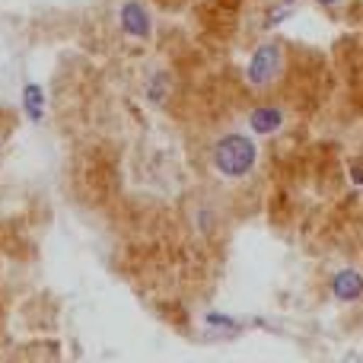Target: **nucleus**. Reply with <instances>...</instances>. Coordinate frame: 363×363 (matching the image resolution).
<instances>
[{
  "label": "nucleus",
  "instance_id": "1",
  "mask_svg": "<svg viewBox=\"0 0 363 363\" xmlns=\"http://www.w3.org/2000/svg\"><path fill=\"white\" fill-rule=\"evenodd\" d=\"M211 160H213V169L223 179H242L255 166L258 150L252 144V138H245V134H226V138H220L213 144Z\"/></svg>",
  "mask_w": 363,
  "mask_h": 363
},
{
  "label": "nucleus",
  "instance_id": "2",
  "mask_svg": "<svg viewBox=\"0 0 363 363\" xmlns=\"http://www.w3.org/2000/svg\"><path fill=\"white\" fill-rule=\"evenodd\" d=\"M281 74V45L277 42H264L255 48L249 67H245V80L255 89H268L274 83V77Z\"/></svg>",
  "mask_w": 363,
  "mask_h": 363
},
{
  "label": "nucleus",
  "instance_id": "3",
  "mask_svg": "<svg viewBox=\"0 0 363 363\" xmlns=\"http://www.w3.org/2000/svg\"><path fill=\"white\" fill-rule=\"evenodd\" d=\"M118 19H121V29H125L128 35H134V38H150L153 23H150V13H147L144 4H138V0H128V4L121 6Z\"/></svg>",
  "mask_w": 363,
  "mask_h": 363
},
{
  "label": "nucleus",
  "instance_id": "4",
  "mask_svg": "<svg viewBox=\"0 0 363 363\" xmlns=\"http://www.w3.org/2000/svg\"><path fill=\"white\" fill-rule=\"evenodd\" d=\"M332 296L335 300H341V303L360 300L363 296V277L357 274V271H351V268L338 271V274L332 277Z\"/></svg>",
  "mask_w": 363,
  "mask_h": 363
},
{
  "label": "nucleus",
  "instance_id": "5",
  "mask_svg": "<svg viewBox=\"0 0 363 363\" xmlns=\"http://www.w3.org/2000/svg\"><path fill=\"white\" fill-rule=\"evenodd\" d=\"M281 125H284V112L277 106H258L255 112L249 115L252 134H274Z\"/></svg>",
  "mask_w": 363,
  "mask_h": 363
},
{
  "label": "nucleus",
  "instance_id": "6",
  "mask_svg": "<svg viewBox=\"0 0 363 363\" xmlns=\"http://www.w3.org/2000/svg\"><path fill=\"white\" fill-rule=\"evenodd\" d=\"M23 108H26V115H29L32 121H42V115H45V93H42V86H35V83H26V89H23Z\"/></svg>",
  "mask_w": 363,
  "mask_h": 363
},
{
  "label": "nucleus",
  "instance_id": "7",
  "mask_svg": "<svg viewBox=\"0 0 363 363\" xmlns=\"http://www.w3.org/2000/svg\"><path fill=\"white\" fill-rule=\"evenodd\" d=\"M166 93H169V77H166V74H157V77L150 80V86H147V96H150V102L163 106Z\"/></svg>",
  "mask_w": 363,
  "mask_h": 363
},
{
  "label": "nucleus",
  "instance_id": "8",
  "mask_svg": "<svg viewBox=\"0 0 363 363\" xmlns=\"http://www.w3.org/2000/svg\"><path fill=\"white\" fill-rule=\"evenodd\" d=\"M315 4H322V6H335V4H341V0H315Z\"/></svg>",
  "mask_w": 363,
  "mask_h": 363
}]
</instances>
